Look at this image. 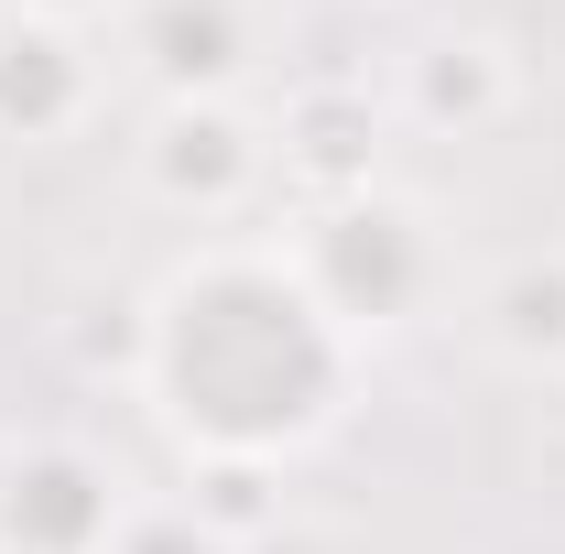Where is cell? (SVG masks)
<instances>
[{"mask_svg": "<svg viewBox=\"0 0 565 554\" xmlns=\"http://www.w3.org/2000/svg\"><path fill=\"white\" fill-rule=\"evenodd\" d=\"M131 381L196 468H282L349 424L359 338L305 294L282 239H196L141 294Z\"/></svg>", "mask_w": 565, "mask_h": 554, "instance_id": "obj_1", "label": "cell"}, {"mask_svg": "<svg viewBox=\"0 0 565 554\" xmlns=\"http://www.w3.org/2000/svg\"><path fill=\"white\" fill-rule=\"evenodd\" d=\"M282 262L305 273V294H316L359 348L392 338V327H414L424 305L446 294V239H435V217H424L403 185H381V174L349 185V196H316V207L294 217Z\"/></svg>", "mask_w": 565, "mask_h": 554, "instance_id": "obj_2", "label": "cell"}, {"mask_svg": "<svg viewBox=\"0 0 565 554\" xmlns=\"http://www.w3.org/2000/svg\"><path fill=\"white\" fill-rule=\"evenodd\" d=\"M131 174L141 196L185 228H239L282 185V141L250 98H163L131 141Z\"/></svg>", "mask_w": 565, "mask_h": 554, "instance_id": "obj_3", "label": "cell"}, {"mask_svg": "<svg viewBox=\"0 0 565 554\" xmlns=\"http://www.w3.org/2000/svg\"><path fill=\"white\" fill-rule=\"evenodd\" d=\"M131 522V479L76 435L0 446V554H109Z\"/></svg>", "mask_w": 565, "mask_h": 554, "instance_id": "obj_4", "label": "cell"}, {"mask_svg": "<svg viewBox=\"0 0 565 554\" xmlns=\"http://www.w3.org/2000/svg\"><path fill=\"white\" fill-rule=\"evenodd\" d=\"M120 44L152 98H239L262 76V0H131Z\"/></svg>", "mask_w": 565, "mask_h": 554, "instance_id": "obj_5", "label": "cell"}, {"mask_svg": "<svg viewBox=\"0 0 565 554\" xmlns=\"http://www.w3.org/2000/svg\"><path fill=\"white\" fill-rule=\"evenodd\" d=\"M109 98V66L76 22L0 11V141H76Z\"/></svg>", "mask_w": 565, "mask_h": 554, "instance_id": "obj_6", "label": "cell"}, {"mask_svg": "<svg viewBox=\"0 0 565 554\" xmlns=\"http://www.w3.org/2000/svg\"><path fill=\"white\" fill-rule=\"evenodd\" d=\"M511 98H522V66H511V44L500 33H424L414 55H403V120L435 141H479L511 120Z\"/></svg>", "mask_w": 565, "mask_h": 554, "instance_id": "obj_7", "label": "cell"}, {"mask_svg": "<svg viewBox=\"0 0 565 554\" xmlns=\"http://www.w3.org/2000/svg\"><path fill=\"white\" fill-rule=\"evenodd\" d=\"M468 327H479V348H490L500 370L555 381V370H565V251L500 262V273L479 283V305H468Z\"/></svg>", "mask_w": 565, "mask_h": 554, "instance_id": "obj_8", "label": "cell"}, {"mask_svg": "<svg viewBox=\"0 0 565 554\" xmlns=\"http://www.w3.org/2000/svg\"><path fill=\"white\" fill-rule=\"evenodd\" d=\"M273 141H282V185H305V207H316V196L370 185L381 120H370V98H349V87H305V98L273 120Z\"/></svg>", "mask_w": 565, "mask_h": 554, "instance_id": "obj_9", "label": "cell"}, {"mask_svg": "<svg viewBox=\"0 0 565 554\" xmlns=\"http://www.w3.org/2000/svg\"><path fill=\"white\" fill-rule=\"evenodd\" d=\"M273 479H282V468H196V500H185V511H196L217 544L239 554L262 522H273Z\"/></svg>", "mask_w": 565, "mask_h": 554, "instance_id": "obj_10", "label": "cell"}, {"mask_svg": "<svg viewBox=\"0 0 565 554\" xmlns=\"http://www.w3.org/2000/svg\"><path fill=\"white\" fill-rule=\"evenodd\" d=\"M109 554H228V544H217V533L196 522V511H131Z\"/></svg>", "mask_w": 565, "mask_h": 554, "instance_id": "obj_11", "label": "cell"}, {"mask_svg": "<svg viewBox=\"0 0 565 554\" xmlns=\"http://www.w3.org/2000/svg\"><path fill=\"white\" fill-rule=\"evenodd\" d=\"M11 11H44V22H76V33H87V22H109V11H131V0H11Z\"/></svg>", "mask_w": 565, "mask_h": 554, "instance_id": "obj_12", "label": "cell"}]
</instances>
